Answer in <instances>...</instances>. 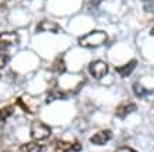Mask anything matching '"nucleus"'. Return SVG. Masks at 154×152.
<instances>
[{
  "instance_id": "nucleus-6",
  "label": "nucleus",
  "mask_w": 154,
  "mask_h": 152,
  "mask_svg": "<svg viewBox=\"0 0 154 152\" xmlns=\"http://www.w3.org/2000/svg\"><path fill=\"white\" fill-rule=\"evenodd\" d=\"M111 137H112V131L111 130H100V131L95 133L91 137V142L94 145H104L111 140Z\"/></svg>"
},
{
  "instance_id": "nucleus-1",
  "label": "nucleus",
  "mask_w": 154,
  "mask_h": 152,
  "mask_svg": "<svg viewBox=\"0 0 154 152\" xmlns=\"http://www.w3.org/2000/svg\"><path fill=\"white\" fill-rule=\"evenodd\" d=\"M108 40V35L104 31H91L81 36L79 39V45L83 48H98L102 46Z\"/></svg>"
},
{
  "instance_id": "nucleus-2",
  "label": "nucleus",
  "mask_w": 154,
  "mask_h": 152,
  "mask_svg": "<svg viewBox=\"0 0 154 152\" xmlns=\"http://www.w3.org/2000/svg\"><path fill=\"white\" fill-rule=\"evenodd\" d=\"M49 136H51V127L48 124L42 123V121H34L31 124V137H32V140L39 142L42 140H46Z\"/></svg>"
},
{
  "instance_id": "nucleus-7",
  "label": "nucleus",
  "mask_w": 154,
  "mask_h": 152,
  "mask_svg": "<svg viewBox=\"0 0 154 152\" xmlns=\"http://www.w3.org/2000/svg\"><path fill=\"white\" fill-rule=\"evenodd\" d=\"M136 110V105L129 102V103H123V105H119L116 109H115V115L116 117L119 119H125L130 115V113H133Z\"/></svg>"
},
{
  "instance_id": "nucleus-16",
  "label": "nucleus",
  "mask_w": 154,
  "mask_h": 152,
  "mask_svg": "<svg viewBox=\"0 0 154 152\" xmlns=\"http://www.w3.org/2000/svg\"><path fill=\"white\" fill-rule=\"evenodd\" d=\"M150 34H151V35H154V27H153V28H151V31H150Z\"/></svg>"
},
{
  "instance_id": "nucleus-4",
  "label": "nucleus",
  "mask_w": 154,
  "mask_h": 152,
  "mask_svg": "<svg viewBox=\"0 0 154 152\" xmlns=\"http://www.w3.org/2000/svg\"><path fill=\"white\" fill-rule=\"evenodd\" d=\"M81 144L77 140L74 141H63V140H57L53 151L55 152H80Z\"/></svg>"
},
{
  "instance_id": "nucleus-12",
  "label": "nucleus",
  "mask_w": 154,
  "mask_h": 152,
  "mask_svg": "<svg viewBox=\"0 0 154 152\" xmlns=\"http://www.w3.org/2000/svg\"><path fill=\"white\" fill-rule=\"evenodd\" d=\"M8 60H10V53H8L7 48H0V68L6 67Z\"/></svg>"
},
{
  "instance_id": "nucleus-5",
  "label": "nucleus",
  "mask_w": 154,
  "mask_h": 152,
  "mask_svg": "<svg viewBox=\"0 0 154 152\" xmlns=\"http://www.w3.org/2000/svg\"><path fill=\"white\" fill-rule=\"evenodd\" d=\"M16 43H18L17 32H2L0 34V48H8Z\"/></svg>"
},
{
  "instance_id": "nucleus-10",
  "label": "nucleus",
  "mask_w": 154,
  "mask_h": 152,
  "mask_svg": "<svg viewBox=\"0 0 154 152\" xmlns=\"http://www.w3.org/2000/svg\"><path fill=\"white\" fill-rule=\"evenodd\" d=\"M59 25L55 21H49V20H44L38 24V31H51V32H57L59 31Z\"/></svg>"
},
{
  "instance_id": "nucleus-11",
  "label": "nucleus",
  "mask_w": 154,
  "mask_h": 152,
  "mask_svg": "<svg viewBox=\"0 0 154 152\" xmlns=\"http://www.w3.org/2000/svg\"><path fill=\"white\" fill-rule=\"evenodd\" d=\"M13 112H14V108H13V106H4V108L0 109V124L7 120V117L11 116Z\"/></svg>"
},
{
  "instance_id": "nucleus-15",
  "label": "nucleus",
  "mask_w": 154,
  "mask_h": 152,
  "mask_svg": "<svg viewBox=\"0 0 154 152\" xmlns=\"http://www.w3.org/2000/svg\"><path fill=\"white\" fill-rule=\"evenodd\" d=\"M115 152H136L134 149L129 148V147H122V148H118Z\"/></svg>"
},
{
  "instance_id": "nucleus-13",
  "label": "nucleus",
  "mask_w": 154,
  "mask_h": 152,
  "mask_svg": "<svg viewBox=\"0 0 154 152\" xmlns=\"http://www.w3.org/2000/svg\"><path fill=\"white\" fill-rule=\"evenodd\" d=\"M53 68H55V71L59 73V74L66 73V63L63 61V57H59L57 60H55V63H53Z\"/></svg>"
},
{
  "instance_id": "nucleus-8",
  "label": "nucleus",
  "mask_w": 154,
  "mask_h": 152,
  "mask_svg": "<svg viewBox=\"0 0 154 152\" xmlns=\"http://www.w3.org/2000/svg\"><path fill=\"white\" fill-rule=\"evenodd\" d=\"M136 66H137V60H136V59H132V60H129L126 64H123V66L116 67L115 71H116L121 77H129L130 74L133 73L134 68H136Z\"/></svg>"
},
{
  "instance_id": "nucleus-9",
  "label": "nucleus",
  "mask_w": 154,
  "mask_h": 152,
  "mask_svg": "<svg viewBox=\"0 0 154 152\" xmlns=\"http://www.w3.org/2000/svg\"><path fill=\"white\" fill-rule=\"evenodd\" d=\"M21 152H45V145L39 144L38 141H31L21 145Z\"/></svg>"
},
{
  "instance_id": "nucleus-3",
  "label": "nucleus",
  "mask_w": 154,
  "mask_h": 152,
  "mask_svg": "<svg viewBox=\"0 0 154 152\" xmlns=\"http://www.w3.org/2000/svg\"><path fill=\"white\" fill-rule=\"evenodd\" d=\"M88 71L95 80H101L108 74V64L102 60H95L88 66Z\"/></svg>"
},
{
  "instance_id": "nucleus-14",
  "label": "nucleus",
  "mask_w": 154,
  "mask_h": 152,
  "mask_svg": "<svg viewBox=\"0 0 154 152\" xmlns=\"http://www.w3.org/2000/svg\"><path fill=\"white\" fill-rule=\"evenodd\" d=\"M133 91H134V94L137 96H140V98H142V96H146L147 94H150V91H147V89L144 88V87H142L139 82L133 85Z\"/></svg>"
}]
</instances>
